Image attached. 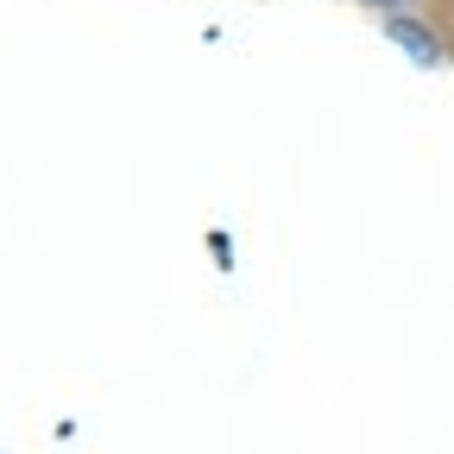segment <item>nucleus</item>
<instances>
[{
    "mask_svg": "<svg viewBox=\"0 0 454 454\" xmlns=\"http://www.w3.org/2000/svg\"><path fill=\"white\" fill-rule=\"evenodd\" d=\"M385 32H391V38H404V44L423 57V64H435V57H442V44H435V38H423V32H417V20H385Z\"/></svg>",
    "mask_w": 454,
    "mask_h": 454,
    "instance_id": "obj_1",
    "label": "nucleus"
}]
</instances>
